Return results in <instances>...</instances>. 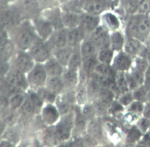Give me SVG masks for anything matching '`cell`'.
Wrapping results in <instances>:
<instances>
[{"instance_id": "obj_59", "label": "cell", "mask_w": 150, "mask_h": 147, "mask_svg": "<svg viewBox=\"0 0 150 147\" xmlns=\"http://www.w3.org/2000/svg\"><path fill=\"white\" fill-rule=\"evenodd\" d=\"M3 2H8V1H12L13 0H1Z\"/></svg>"}, {"instance_id": "obj_36", "label": "cell", "mask_w": 150, "mask_h": 147, "mask_svg": "<svg viewBox=\"0 0 150 147\" xmlns=\"http://www.w3.org/2000/svg\"><path fill=\"white\" fill-rule=\"evenodd\" d=\"M83 70L87 74L95 70L96 66L99 63L97 56H94L83 59Z\"/></svg>"}, {"instance_id": "obj_23", "label": "cell", "mask_w": 150, "mask_h": 147, "mask_svg": "<svg viewBox=\"0 0 150 147\" xmlns=\"http://www.w3.org/2000/svg\"><path fill=\"white\" fill-rule=\"evenodd\" d=\"M47 20L56 30L62 29L64 26L62 21V15L58 9H53L49 12L47 16Z\"/></svg>"}, {"instance_id": "obj_29", "label": "cell", "mask_w": 150, "mask_h": 147, "mask_svg": "<svg viewBox=\"0 0 150 147\" xmlns=\"http://www.w3.org/2000/svg\"><path fill=\"white\" fill-rule=\"evenodd\" d=\"M115 83L120 94L130 91L125 76V72L117 71L115 76Z\"/></svg>"}, {"instance_id": "obj_25", "label": "cell", "mask_w": 150, "mask_h": 147, "mask_svg": "<svg viewBox=\"0 0 150 147\" xmlns=\"http://www.w3.org/2000/svg\"><path fill=\"white\" fill-rule=\"evenodd\" d=\"M115 96V93L112 92L111 90L108 87H101L99 93L98 95L99 100L104 104L107 107L111 106V104L113 102L114 98Z\"/></svg>"}, {"instance_id": "obj_1", "label": "cell", "mask_w": 150, "mask_h": 147, "mask_svg": "<svg viewBox=\"0 0 150 147\" xmlns=\"http://www.w3.org/2000/svg\"><path fill=\"white\" fill-rule=\"evenodd\" d=\"M126 32L128 36L145 42L150 34V20L148 15L135 14L128 21Z\"/></svg>"}, {"instance_id": "obj_5", "label": "cell", "mask_w": 150, "mask_h": 147, "mask_svg": "<svg viewBox=\"0 0 150 147\" xmlns=\"http://www.w3.org/2000/svg\"><path fill=\"white\" fill-rule=\"evenodd\" d=\"M108 6V0H87L83 8L87 13L99 16L107 10Z\"/></svg>"}, {"instance_id": "obj_15", "label": "cell", "mask_w": 150, "mask_h": 147, "mask_svg": "<svg viewBox=\"0 0 150 147\" xmlns=\"http://www.w3.org/2000/svg\"><path fill=\"white\" fill-rule=\"evenodd\" d=\"M125 39L123 34L120 31L116 30L110 34V48L116 52L122 51L125 44Z\"/></svg>"}, {"instance_id": "obj_57", "label": "cell", "mask_w": 150, "mask_h": 147, "mask_svg": "<svg viewBox=\"0 0 150 147\" xmlns=\"http://www.w3.org/2000/svg\"><path fill=\"white\" fill-rule=\"evenodd\" d=\"M53 0H37L40 6H48L50 4Z\"/></svg>"}, {"instance_id": "obj_41", "label": "cell", "mask_w": 150, "mask_h": 147, "mask_svg": "<svg viewBox=\"0 0 150 147\" xmlns=\"http://www.w3.org/2000/svg\"><path fill=\"white\" fill-rule=\"evenodd\" d=\"M139 86L144 85L145 81V73L132 67L129 71Z\"/></svg>"}, {"instance_id": "obj_46", "label": "cell", "mask_w": 150, "mask_h": 147, "mask_svg": "<svg viewBox=\"0 0 150 147\" xmlns=\"http://www.w3.org/2000/svg\"><path fill=\"white\" fill-rule=\"evenodd\" d=\"M36 109L35 106L33 105L30 99L25 100L22 105V112L25 116H30L33 113Z\"/></svg>"}, {"instance_id": "obj_26", "label": "cell", "mask_w": 150, "mask_h": 147, "mask_svg": "<svg viewBox=\"0 0 150 147\" xmlns=\"http://www.w3.org/2000/svg\"><path fill=\"white\" fill-rule=\"evenodd\" d=\"M94 71L99 75L110 78H115L117 73V71L112 67L111 64L101 62L98 63Z\"/></svg>"}, {"instance_id": "obj_52", "label": "cell", "mask_w": 150, "mask_h": 147, "mask_svg": "<svg viewBox=\"0 0 150 147\" xmlns=\"http://www.w3.org/2000/svg\"><path fill=\"white\" fill-rule=\"evenodd\" d=\"M82 114L86 119L91 118L93 116V115L95 114V110H94L93 107L90 105H86L83 108Z\"/></svg>"}, {"instance_id": "obj_47", "label": "cell", "mask_w": 150, "mask_h": 147, "mask_svg": "<svg viewBox=\"0 0 150 147\" xmlns=\"http://www.w3.org/2000/svg\"><path fill=\"white\" fill-rule=\"evenodd\" d=\"M125 76L127 81L128 86L130 91H133L139 86H140L137 83V82L135 81V79L133 78L132 75H131V73L129 71L125 72Z\"/></svg>"}, {"instance_id": "obj_33", "label": "cell", "mask_w": 150, "mask_h": 147, "mask_svg": "<svg viewBox=\"0 0 150 147\" xmlns=\"http://www.w3.org/2000/svg\"><path fill=\"white\" fill-rule=\"evenodd\" d=\"M101 87H102L99 82L95 79L91 78V79L88 82L87 89V95L93 98L98 97Z\"/></svg>"}, {"instance_id": "obj_7", "label": "cell", "mask_w": 150, "mask_h": 147, "mask_svg": "<svg viewBox=\"0 0 150 147\" xmlns=\"http://www.w3.org/2000/svg\"><path fill=\"white\" fill-rule=\"evenodd\" d=\"M36 40L34 33L27 27L22 29L17 36L18 45L23 50L30 48Z\"/></svg>"}, {"instance_id": "obj_49", "label": "cell", "mask_w": 150, "mask_h": 147, "mask_svg": "<svg viewBox=\"0 0 150 147\" xmlns=\"http://www.w3.org/2000/svg\"><path fill=\"white\" fill-rule=\"evenodd\" d=\"M76 116L75 122H76V126L79 130H82L85 127L86 125V118L84 117L82 113H81L79 110H76Z\"/></svg>"}, {"instance_id": "obj_9", "label": "cell", "mask_w": 150, "mask_h": 147, "mask_svg": "<svg viewBox=\"0 0 150 147\" xmlns=\"http://www.w3.org/2000/svg\"><path fill=\"white\" fill-rule=\"evenodd\" d=\"M47 74L45 68L41 65H37L30 71L29 81L35 86H42L46 81Z\"/></svg>"}, {"instance_id": "obj_16", "label": "cell", "mask_w": 150, "mask_h": 147, "mask_svg": "<svg viewBox=\"0 0 150 147\" xmlns=\"http://www.w3.org/2000/svg\"><path fill=\"white\" fill-rule=\"evenodd\" d=\"M67 32L62 29L57 30L54 33L50 36V42L52 46L56 49H58L65 46L67 44Z\"/></svg>"}, {"instance_id": "obj_42", "label": "cell", "mask_w": 150, "mask_h": 147, "mask_svg": "<svg viewBox=\"0 0 150 147\" xmlns=\"http://www.w3.org/2000/svg\"><path fill=\"white\" fill-rule=\"evenodd\" d=\"M88 133L93 137H99L102 136V128L96 122H91L88 126Z\"/></svg>"}, {"instance_id": "obj_17", "label": "cell", "mask_w": 150, "mask_h": 147, "mask_svg": "<svg viewBox=\"0 0 150 147\" xmlns=\"http://www.w3.org/2000/svg\"><path fill=\"white\" fill-rule=\"evenodd\" d=\"M81 16L76 12H65L62 14V21L63 25L69 29L76 28L80 24Z\"/></svg>"}, {"instance_id": "obj_48", "label": "cell", "mask_w": 150, "mask_h": 147, "mask_svg": "<svg viewBox=\"0 0 150 147\" xmlns=\"http://www.w3.org/2000/svg\"><path fill=\"white\" fill-rule=\"evenodd\" d=\"M94 110H95V112L98 115L102 116L104 115L107 112V109L108 107H107L104 104H103L100 100H96L93 106Z\"/></svg>"}, {"instance_id": "obj_37", "label": "cell", "mask_w": 150, "mask_h": 147, "mask_svg": "<svg viewBox=\"0 0 150 147\" xmlns=\"http://www.w3.org/2000/svg\"><path fill=\"white\" fill-rule=\"evenodd\" d=\"M64 81L65 84L70 87L74 86L77 84L78 76L76 71L69 70L64 75Z\"/></svg>"}, {"instance_id": "obj_11", "label": "cell", "mask_w": 150, "mask_h": 147, "mask_svg": "<svg viewBox=\"0 0 150 147\" xmlns=\"http://www.w3.org/2000/svg\"><path fill=\"white\" fill-rule=\"evenodd\" d=\"M16 65L18 70L23 73L30 71L34 67V62L31 55L25 53L18 54L16 60Z\"/></svg>"}, {"instance_id": "obj_18", "label": "cell", "mask_w": 150, "mask_h": 147, "mask_svg": "<svg viewBox=\"0 0 150 147\" xmlns=\"http://www.w3.org/2000/svg\"><path fill=\"white\" fill-rule=\"evenodd\" d=\"M8 84L16 86L20 88H25L27 82L23 72L20 70H15L11 72L8 77Z\"/></svg>"}, {"instance_id": "obj_19", "label": "cell", "mask_w": 150, "mask_h": 147, "mask_svg": "<svg viewBox=\"0 0 150 147\" xmlns=\"http://www.w3.org/2000/svg\"><path fill=\"white\" fill-rule=\"evenodd\" d=\"M16 20L14 12L10 10H5L0 12V27L4 29L10 28L12 27Z\"/></svg>"}, {"instance_id": "obj_51", "label": "cell", "mask_w": 150, "mask_h": 147, "mask_svg": "<svg viewBox=\"0 0 150 147\" xmlns=\"http://www.w3.org/2000/svg\"><path fill=\"white\" fill-rule=\"evenodd\" d=\"M87 95V90L84 87H81L78 90V92L76 95V98L79 103L83 104L86 101Z\"/></svg>"}, {"instance_id": "obj_62", "label": "cell", "mask_w": 150, "mask_h": 147, "mask_svg": "<svg viewBox=\"0 0 150 147\" xmlns=\"http://www.w3.org/2000/svg\"><path fill=\"white\" fill-rule=\"evenodd\" d=\"M149 131H150V128H149Z\"/></svg>"}, {"instance_id": "obj_43", "label": "cell", "mask_w": 150, "mask_h": 147, "mask_svg": "<svg viewBox=\"0 0 150 147\" xmlns=\"http://www.w3.org/2000/svg\"><path fill=\"white\" fill-rule=\"evenodd\" d=\"M38 95L42 100H44L49 102H53L55 100V93H53L49 89L42 88L39 90Z\"/></svg>"}, {"instance_id": "obj_61", "label": "cell", "mask_w": 150, "mask_h": 147, "mask_svg": "<svg viewBox=\"0 0 150 147\" xmlns=\"http://www.w3.org/2000/svg\"><path fill=\"white\" fill-rule=\"evenodd\" d=\"M149 41H150V34H149Z\"/></svg>"}, {"instance_id": "obj_22", "label": "cell", "mask_w": 150, "mask_h": 147, "mask_svg": "<svg viewBox=\"0 0 150 147\" xmlns=\"http://www.w3.org/2000/svg\"><path fill=\"white\" fill-rule=\"evenodd\" d=\"M85 33L81 28L70 29L69 31L67 32V44L70 46L75 45L78 44L83 38Z\"/></svg>"}, {"instance_id": "obj_40", "label": "cell", "mask_w": 150, "mask_h": 147, "mask_svg": "<svg viewBox=\"0 0 150 147\" xmlns=\"http://www.w3.org/2000/svg\"><path fill=\"white\" fill-rule=\"evenodd\" d=\"M25 101L24 95L20 93H16L12 95L10 99V104L12 108L16 109L23 105Z\"/></svg>"}, {"instance_id": "obj_21", "label": "cell", "mask_w": 150, "mask_h": 147, "mask_svg": "<svg viewBox=\"0 0 150 147\" xmlns=\"http://www.w3.org/2000/svg\"><path fill=\"white\" fill-rule=\"evenodd\" d=\"M45 69L47 73L51 76H59L63 71L62 64L54 58H52L47 62Z\"/></svg>"}, {"instance_id": "obj_50", "label": "cell", "mask_w": 150, "mask_h": 147, "mask_svg": "<svg viewBox=\"0 0 150 147\" xmlns=\"http://www.w3.org/2000/svg\"><path fill=\"white\" fill-rule=\"evenodd\" d=\"M29 99L35 106L36 108H40L42 105V99L40 96L38 94H36L35 93H31L29 95Z\"/></svg>"}, {"instance_id": "obj_2", "label": "cell", "mask_w": 150, "mask_h": 147, "mask_svg": "<svg viewBox=\"0 0 150 147\" xmlns=\"http://www.w3.org/2000/svg\"><path fill=\"white\" fill-rule=\"evenodd\" d=\"M132 57L125 52L120 51L114 57L112 66L117 71L127 72L133 67Z\"/></svg>"}, {"instance_id": "obj_3", "label": "cell", "mask_w": 150, "mask_h": 147, "mask_svg": "<svg viewBox=\"0 0 150 147\" xmlns=\"http://www.w3.org/2000/svg\"><path fill=\"white\" fill-rule=\"evenodd\" d=\"M91 40L100 49L110 47V34L105 27L98 26L91 33Z\"/></svg>"}, {"instance_id": "obj_63", "label": "cell", "mask_w": 150, "mask_h": 147, "mask_svg": "<svg viewBox=\"0 0 150 147\" xmlns=\"http://www.w3.org/2000/svg\"><path fill=\"white\" fill-rule=\"evenodd\" d=\"M149 90H150V89H149Z\"/></svg>"}, {"instance_id": "obj_32", "label": "cell", "mask_w": 150, "mask_h": 147, "mask_svg": "<svg viewBox=\"0 0 150 147\" xmlns=\"http://www.w3.org/2000/svg\"><path fill=\"white\" fill-rule=\"evenodd\" d=\"M148 91L149 90L144 85L139 86L136 90L132 91L134 100L146 103L147 102Z\"/></svg>"}, {"instance_id": "obj_27", "label": "cell", "mask_w": 150, "mask_h": 147, "mask_svg": "<svg viewBox=\"0 0 150 147\" xmlns=\"http://www.w3.org/2000/svg\"><path fill=\"white\" fill-rule=\"evenodd\" d=\"M13 45L7 40L0 43V61L6 62L12 54Z\"/></svg>"}, {"instance_id": "obj_10", "label": "cell", "mask_w": 150, "mask_h": 147, "mask_svg": "<svg viewBox=\"0 0 150 147\" xmlns=\"http://www.w3.org/2000/svg\"><path fill=\"white\" fill-rule=\"evenodd\" d=\"M73 125V119L71 117H67L60 122L55 128V136L58 139L64 141L68 139L70 136L71 128Z\"/></svg>"}, {"instance_id": "obj_4", "label": "cell", "mask_w": 150, "mask_h": 147, "mask_svg": "<svg viewBox=\"0 0 150 147\" xmlns=\"http://www.w3.org/2000/svg\"><path fill=\"white\" fill-rule=\"evenodd\" d=\"M30 55L38 62H44L50 56L47 47L40 40H36L30 47Z\"/></svg>"}, {"instance_id": "obj_39", "label": "cell", "mask_w": 150, "mask_h": 147, "mask_svg": "<svg viewBox=\"0 0 150 147\" xmlns=\"http://www.w3.org/2000/svg\"><path fill=\"white\" fill-rule=\"evenodd\" d=\"M142 135V133L140 131L137 126L133 127L127 134V139L129 142H136L139 141Z\"/></svg>"}, {"instance_id": "obj_24", "label": "cell", "mask_w": 150, "mask_h": 147, "mask_svg": "<svg viewBox=\"0 0 150 147\" xmlns=\"http://www.w3.org/2000/svg\"><path fill=\"white\" fill-rule=\"evenodd\" d=\"M42 117L46 123L49 124H53L58 120L59 117V113L54 106L49 105L43 110Z\"/></svg>"}, {"instance_id": "obj_8", "label": "cell", "mask_w": 150, "mask_h": 147, "mask_svg": "<svg viewBox=\"0 0 150 147\" xmlns=\"http://www.w3.org/2000/svg\"><path fill=\"white\" fill-rule=\"evenodd\" d=\"M144 47L141 41L128 36V38L125 41L123 51L131 57H136L141 53Z\"/></svg>"}, {"instance_id": "obj_14", "label": "cell", "mask_w": 150, "mask_h": 147, "mask_svg": "<svg viewBox=\"0 0 150 147\" xmlns=\"http://www.w3.org/2000/svg\"><path fill=\"white\" fill-rule=\"evenodd\" d=\"M99 48L91 39L83 41L81 45V53L82 59L94 56H97Z\"/></svg>"}, {"instance_id": "obj_13", "label": "cell", "mask_w": 150, "mask_h": 147, "mask_svg": "<svg viewBox=\"0 0 150 147\" xmlns=\"http://www.w3.org/2000/svg\"><path fill=\"white\" fill-rule=\"evenodd\" d=\"M102 20L103 26L109 32L119 30L120 27V22L117 16L112 13L106 12L102 15Z\"/></svg>"}, {"instance_id": "obj_60", "label": "cell", "mask_w": 150, "mask_h": 147, "mask_svg": "<svg viewBox=\"0 0 150 147\" xmlns=\"http://www.w3.org/2000/svg\"><path fill=\"white\" fill-rule=\"evenodd\" d=\"M148 16H149V20H150V13L148 14Z\"/></svg>"}, {"instance_id": "obj_6", "label": "cell", "mask_w": 150, "mask_h": 147, "mask_svg": "<svg viewBox=\"0 0 150 147\" xmlns=\"http://www.w3.org/2000/svg\"><path fill=\"white\" fill-rule=\"evenodd\" d=\"M100 19L99 16L87 13L81 16L80 28L84 33H91L99 26Z\"/></svg>"}, {"instance_id": "obj_30", "label": "cell", "mask_w": 150, "mask_h": 147, "mask_svg": "<svg viewBox=\"0 0 150 147\" xmlns=\"http://www.w3.org/2000/svg\"><path fill=\"white\" fill-rule=\"evenodd\" d=\"M72 53V50L70 47H64L58 49L55 53L56 59L63 66L68 65V62Z\"/></svg>"}, {"instance_id": "obj_56", "label": "cell", "mask_w": 150, "mask_h": 147, "mask_svg": "<svg viewBox=\"0 0 150 147\" xmlns=\"http://www.w3.org/2000/svg\"><path fill=\"white\" fill-rule=\"evenodd\" d=\"M7 38V34L5 29L0 27V43L5 41Z\"/></svg>"}, {"instance_id": "obj_34", "label": "cell", "mask_w": 150, "mask_h": 147, "mask_svg": "<svg viewBox=\"0 0 150 147\" xmlns=\"http://www.w3.org/2000/svg\"><path fill=\"white\" fill-rule=\"evenodd\" d=\"M150 63L145 57L142 56V55H138L135 57L134 61L133 63V67L138 69L139 70L142 72H145Z\"/></svg>"}, {"instance_id": "obj_35", "label": "cell", "mask_w": 150, "mask_h": 147, "mask_svg": "<svg viewBox=\"0 0 150 147\" xmlns=\"http://www.w3.org/2000/svg\"><path fill=\"white\" fill-rule=\"evenodd\" d=\"M82 58L81 53L79 52H73L68 62L69 70L77 71L81 65Z\"/></svg>"}, {"instance_id": "obj_12", "label": "cell", "mask_w": 150, "mask_h": 147, "mask_svg": "<svg viewBox=\"0 0 150 147\" xmlns=\"http://www.w3.org/2000/svg\"><path fill=\"white\" fill-rule=\"evenodd\" d=\"M38 33L43 39L48 38L53 32L54 27L47 19L37 18L35 21Z\"/></svg>"}, {"instance_id": "obj_55", "label": "cell", "mask_w": 150, "mask_h": 147, "mask_svg": "<svg viewBox=\"0 0 150 147\" xmlns=\"http://www.w3.org/2000/svg\"><path fill=\"white\" fill-rule=\"evenodd\" d=\"M143 116L150 119V103L146 102L142 112Z\"/></svg>"}, {"instance_id": "obj_45", "label": "cell", "mask_w": 150, "mask_h": 147, "mask_svg": "<svg viewBox=\"0 0 150 147\" xmlns=\"http://www.w3.org/2000/svg\"><path fill=\"white\" fill-rule=\"evenodd\" d=\"M137 127L142 134L146 133L150 128V119L143 117L137 121Z\"/></svg>"}, {"instance_id": "obj_44", "label": "cell", "mask_w": 150, "mask_h": 147, "mask_svg": "<svg viewBox=\"0 0 150 147\" xmlns=\"http://www.w3.org/2000/svg\"><path fill=\"white\" fill-rule=\"evenodd\" d=\"M144 103L140 102V101L134 100L128 106V111L135 114L142 113L144 108Z\"/></svg>"}, {"instance_id": "obj_58", "label": "cell", "mask_w": 150, "mask_h": 147, "mask_svg": "<svg viewBox=\"0 0 150 147\" xmlns=\"http://www.w3.org/2000/svg\"><path fill=\"white\" fill-rule=\"evenodd\" d=\"M150 103V90H149L148 93V96H147V102Z\"/></svg>"}, {"instance_id": "obj_53", "label": "cell", "mask_w": 150, "mask_h": 147, "mask_svg": "<svg viewBox=\"0 0 150 147\" xmlns=\"http://www.w3.org/2000/svg\"><path fill=\"white\" fill-rule=\"evenodd\" d=\"M144 85L148 89H150V65L145 72V81Z\"/></svg>"}, {"instance_id": "obj_20", "label": "cell", "mask_w": 150, "mask_h": 147, "mask_svg": "<svg viewBox=\"0 0 150 147\" xmlns=\"http://www.w3.org/2000/svg\"><path fill=\"white\" fill-rule=\"evenodd\" d=\"M19 6L24 12L32 15L37 13L40 8L37 0H19Z\"/></svg>"}, {"instance_id": "obj_31", "label": "cell", "mask_w": 150, "mask_h": 147, "mask_svg": "<svg viewBox=\"0 0 150 147\" xmlns=\"http://www.w3.org/2000/svg\"><path fill=\"white\" fill-rule=\"evenodd\" d=\"M64 82L59 76H52L47 81L48 89L54 93H58L64 88Z\"/></svg>"}, {"instance_id": "obj_38", "label": "cell", "mask_w": 150, "mask_h": 147, "mask_svg": "<svg viewBox=\"0 0 150 147\" xmlns=\"http://www.w3.org/2000/svg\"><path fill=\"white\" fill-rule=\"evenodd\" d=\"M134 100L132 91H128V92L122 93L118 97V102L122 105L123 107L125 106H129L131 103H132Z\"/></svg>"}, {"instance_id": "obj_28", "label": "cell", "mask_w": 150, "mask_h": 147, "mask_svg": "<svg viewBox=\"0 0 150 147\" xmlns=\"http://www.w3.org/2000/svg\"><path fill=\"white\" fill-rule=\"evenodd\" d=\"M115 57V51L110 47L99 49L97 54V58L99 62L111 64Z\"/></svg>"}, {"instance_id": "obj_54", "label": "cell", "mask_w": 150, "mask_h": 147, "mask_svg": "<svg viewBox=\"0 0 150 147\" xmlns=\"http://www.w3.org/2000/svg\"><path fill=\"white\" fill-rule=\"evenodd\" d=\"M8 70V65L5 61H0V76L5 75Z\"/></svg>"}]
</instances>
